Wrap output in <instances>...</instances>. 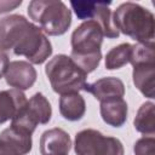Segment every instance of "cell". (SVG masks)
Returning <instances> with one entry per match:
<instances>
[{"mask_svg": "<svg viewBox=\"0 0 155 155\" xmlns=\"http://www.w3.org/2000/svg\"><path fill=\"white\" fill-rule=\"evenodd\" d=\"M51 116L52 108L48 99L41 92H38L29 98L25 107L11 120V126L25 133L33 134L38 124H48Z\"/></svg>", "mask_w": 155, "mask_h": 155, "instance_id": "obj_7", "label": "cell"}, {"mask_svg": "<svg viewBox=\"0 0 155 155\" xmlns=\"http://www.w3.org/2000/svg\"><path fill=\"white\" fill-rule=\"evenodd\" d=\"M27 11L30 19L39 23V28L45 35H63L71 24V11L63 1L33 0Z\"/></svg>", "mask_w": 155, "mask_h": 155, "instance_id": "obj_3", "label": "cell"}, {"mask_svg": "<svg viewBox=\"0 0 155 155\" xmlns=\"http://www.w3.org/2000/svg\"><path fill=\"white\" fill-rule=\"evenodd\" d=\"M110 5L111 1H93L92 11L88 19L98 23L104 36H107L108 39H116L119 38L120 33L113 23V13L109 8Z\"/></svg>", "mask_w": 155, "mask_h": 155, "instance_id": "obj_14", "label": "cell"}, {"mask_svg": "<svg viewBox=\"0 0 155 155\" xmlns=\"http://www.w3.org/2000/svg\"><path fill=\"white\" fill-rule=\"evenodd\" d=\"M113 23L119 33L130 36L138 44L154 45V15L139 4L126 1L119 5L113 13Z\"/></svg>", "mask_w": 155, "mask_h": 155, "instance_id": "obj_2", "label": "cell"}, {"mask_svg": "<svg viewBox=\"0 0 155 155\" xmlns=\"http://www.w3.org/2000/svg\"><path fill=\"white\" fill-rule=\"evenodd\" d=\"M0 142L10 147L18 155H27L30 153L33 147L31 134L22 132L12 126L5 128L0 133Z\"/></svg>", "mask_w": 155, "mask_h": 155, "instance_id": "obj_16", "label": "cell"}, {"mask_svg": "<svg viewBox=\"0 0 155 155\" xmlns=\"http://www.w3.org/2000/svg\"><path fill=\"white\" fill-rule=\"evenodd\" d=\"M36 76L35 68L27 61H12L5 71L6 84L19 91L30 88L35 84Z\"/></svg>", "mask_w": 155, "mask_h": 155, "instance_id": "obj_8", "label": "cell"}, {"mask_svg": "<svg viewBox=\"0 0 155 155\" xmlns=\"http://www.w3.org/2000/svg\"><path fill=\"white\" fill-rule=\"evenodd\" d=\"M99 111L103 121L107 125L113 127H121L127 120L128 107L124 98H116L101 102Z\"/></svg>", "mask_w": 155, "mask_h": 155, "instance_id": "obj_13", "label": "cell"}, {"mask_svg": "<svg viewBox=\"0 0 155 155\" xmlns=\"http://www.w3.org/2000/svg\"><path fill=\"white\" fill-rule=\"evenodd\" d=\"M103 31L97 22L84 21L71 34V53L73 62L85 73H92L101 63L103 42Z\"/></svg>", "mask_w": 155, "mask_h": 155, "instance_id": "obj_1", "label": "cell"}, {"mask_svg": "<svg viewBox=\"0 0 155 155\" xmlns=\"http://www.w3.org/2000/svg\"><path fill=\"white\" fill-rule=\"evenodd\" d=\"M8 64H10L8 56L5 52L0 51V79L5 75V71H6L7 67H8Z\"/></svg>", "mask_w": 155, "mask_h": 155, "instance_id": "obj_23", "label": "cell"}, {"mask_svg": "<svg viewBox=\"0 0 155 155\" xmlns=\"http://www.w3.org/2000/svg\"><path fill=\"white\" fill-rule=\"evenodd\" d=\"M132 52V45L128 42H122L113 47L105 54V68L108 70L120 69L127 63H130Z\"/></svg>", "mask_w": 155, "mask_h": 155, "instance_id": "obj_19", "label": "cell"}, {"mask_svg": "<svg viewBox=\"0 0 155 155\" xmlns=\"http://www.w3.org/2000/svg\"><path fill=\"white\" fill-rule=\"evenodd\" d=\"M134 155H155V138L154 136H144L139 138L133 145Z\"/></svg>", "mask_w": 155, "mask_h": 155, "instance_id": "obj_21", "label": "cell"}, {"mask_svg": "<svg viewBox=\"0 0 155 155\" xmlns=\"http://www.w3.org/2000/svg\"><path fill=\"white\" fill-rule=\"evenodd\" d=\"M134 128L144 136H154L155 133V104L153 102H144L133 120Z\"/></svg>", "mask_w": 155, "mask_h": 155, "instance_id": "obj_18", "label": "cell"}, {"mask_svg": "<svg viewBox=\"0 0 155 155\" xmlns=\"http://www.w3.org/2000/svg\"><path fill=\"white\" fill-rule=\"evenodd\" d=\"M25 94L16 88L0 91V125L12 120L27 104Z\"/></svg>", "mask_w": 155, "mask_h": 155, "instance_id": "obj_12", "label": "cell"}, {"mask_svg": "<svg viewBox=\"0 0 155 155\" xmlns=\"http://www.w3.org/2000/svg\"><path fill=\"white\" fill-rule=\"evenodd\" d=\"M22 15H11L0 19V51L12 50L19 36L30 24Z\"/></svg>", "mask_w": 155, "mask_h": 155, "instance_id": "obj_9", "label": "cell"}, {"mask_svg": "<svg viewBox=\"0 0 155 155\" xmlns=\"http://www.w3.org/2000/svg\"><path fill=\"white\" fill-rule=\"evenodd\" d=\"M130 63L132 67L140 63H155V46L138 42L132 45Z\"/></svg>", "mask_w": 155, "mask_h": 155, "instance_id": "obj_20", "label": "cell"}, {"mask_svg": "<svg viewBox=\"0 0 155 155\" xmlns=\"http://www.w3.org/2000/svg\"><path fill=\"white\" fill-rule=\"evenodd\" d=\"M0 155H18V154L15 150H12L10 147L0 142Z\"/></svg>", "mask_w": 155, "mask_h": 155, "instance_id": "obj_24", "label": "cell"}, {"mask_svg": "<svg viewBox=\"0 0 155 155\" xmlns=\"http://www.w3.org/2000/svg\"><path fill=\"white\" fill-rule=\"evenodd\" d=\"M132 79L134 86L143 96L150 99L155 98V63H140L133 65Z\"/></svg>", "mask_w": 155, "mask_h": 155, "instance_id": "obj_15", "label": "cell"}, {"mask_svg": "<svg viewBox=\"0 0 155 155\" xmlns=\"http://www.w3.org/2000/svg\"><path fill=\"white\" fill-rule=\"evenodd\" d=\"M46 76L52 90L58 94L79 93L84 90L87 74H85L67 54H57L45 67Z\"/></svg>", "mask_w": 155, "mask_h": 155, "instance_id": "obj_4", "label": "cell"}, {"mask_svg": "<svg viewBox=\"0 0 155 155\" xmlns=\"http://www.w3.org/2000/svg\"><path fill=\"white\" fill-rule=\"evenodd\" d=\"M74 151L76 155H124L122 143L102 132L86 128L75 134Z\"/></svg>", "mask_w": 155, "mask_h": 155, "instance_id": "obj_5", "label": "cell"}, {"mask_svg": "<svg viewBox=\"0 0 155 155\" xmlns=\"http://www.w3.org/2000/svg\"><path fill=\"white\" fill-rule=\"evenodd\" d=\"M86 111V103L81 94L68 93L59 98V113L68 121H79Z\"/></svg>", "mask_w": 155, "mask_h": 155, "instance_id": "obj_17", "label": "cell"}, {"mask_svg": "<svg viewBox=\"0 0 155 155\" xmlns=\"http://www.w3.org/2000/svg\"><path fill=\"white\" fill-rule=\"evenodd\" d=\"M22 5V0H0V13L15 10Z\"/></svg>", "mask_w": 155, "mask_h": 155, "instance_id": "obj_22", "label": "cell"}, {"mask_svg": "<svg viewBox=\"0 0 155 155\" xmlns=\"http://www.w3.org/2000/svg\"><path fill=\"white\" fill-rule=\"evenodd\" d=\"M16 56H24L30 64H42L52 54V45L42 30L30 23L12 48Z\"/></svg>", "mask_w": 155, "mask_h": 155, "instance_id": "obj_6", "label": "cell"}, {"mask_svg": "<svg viewBox=\"0 0 155 155\" xmlns=\"http://www.w3.org/2000/svg\"><path fill=\"white\" fill-rule=\"evenodd\" d=\"M84 91L91 93L97 101L105 102L110 99L122 98L125 96V85L117 78L105 76L98 79L92 84H86Z\"/></svg>", "mask_w": 155, "mask_h": 155, "instance_id": "obj_11", "label": "cell"}, {"mask_svg": "<svg viewBox=\"0 0 155 155\" xmlns=\"http://www.w3.org/2000/svg\"><path fill=\"white\" fill-rule=\"evenodd\" d=\"M71 149V139L69 134L59 128H50L40 137L41 155H68Z\"/></svg>", "mask_w": 155, "mask_h": 155, "instance_id": "obj_10", "label": "cell"}]
</instances>
